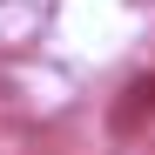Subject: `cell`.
<instances>
[{"label":"cell","mask_w":155,"mask_h":155,"mask_svg":"<svg viewBox=\"0 0 155 155\" xmlns=\"http://www.w3.org/2000/svg\"><path fill=\"white\" fill-rule=\"evenodd\" d=\"M142 108L155 115V74H142V81L128 88V101L115 108V128H135V121H142Z\"/></svg>","instance_id":"cell-2"},{"label":"cell","mask_w":155,"mask_h":155,"mask_svg":"<svg viewBox=\"0 0 155 155\" xmlns=\"http://www.w3.org/2000/svg\"><path fill=\"white\" fill-rule=\"evenodd\" d=\"M0 155H20V135H7V128H0Z\"/></svg>","instance_id":"cell-3"},{"label":"cell","mask_w":155,"mask_h":155,"mask_svg":"<svg viewBox=\"0 0 155 155\" xmlns=\"http://www.w3.org/2000/svg\"><path fill=\"white\" fill-rule=\"evenodd\" d=\"M41 88H61L54 74H41V68H20V61H0V108H34Z\"/></svg>","instance_id":"cell-1"}]
</instances>
